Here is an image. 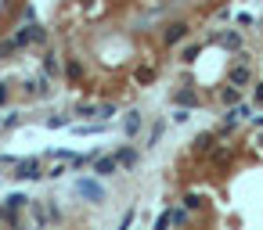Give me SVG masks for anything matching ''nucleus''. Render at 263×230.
<instances>
[{
    "label": "nucleus",
    "instance_id": "16",
    "mask_svg": "<svg viewBox=\"0 0 263 230\" xmlns=\"http://www.w3.org/2000/svg\"><path fill=\"white\" fill-rule=\"evenodd\" d=\"M69 80H80V61L69 58Z\"/></svg>",
    "mask_w": 263,
    "mask_h": 230
},
{
    "label": "nucleus",
    "instance_id": "15",
    "mask_svg": "<svg viewBox=\"0 0 263 230\" xmlns=\"http://www.w3.org/2000/svg\"><path fill=\"white\" fill-rule=\"evenodd\" d=\"M97 115L101 119H112V115H116V104H97Z\"/></svg>",
    "mask_w": 263,
    "mask_h": 230
},
{
    "label": "nucleus",
    "instance_id": "13",
    "mask_svg": "<svg viewBox=\"0 0 263 230\" xmlns=\"http://www.w3.org/2000/svg\"><path fill=\"white\" fill-rule=\"evenodd\" d=\"M116 159H119V166H137V151L134 147H123Z\"/></svg>",
    "mask_w": 263,
    "mask_h": 230
},
{
    "label": "nucleus",
    "instance_id": "19",
    "mask_svg": "<svg viewBox=\"0 0 263 230\" xmlns=\"http://www.w3.org/2000/svg\"><path fill=\"white\" fill-rule=\"evenodd\" d=\"M199 205H202L199 195H187V198H184V209H199Z\"/></svg>",
    "mask_w": 263,
    "mask_h": 230
},
{
    "label": "nucleus",
    "instance_id": "3",
    "mask_svg": "<svg viewBox=\"0 0 263 230\" xmlns=\"http://www.w3.org/2000/svg\"><path fill=\"white\" fill-rule=\"evenodd\" d=\"M32 40H44V29H40V25H29V29H22L11 44H15V47H25V44H32Z\"/></svg>",
    "mask_w": 263,
    "mask_h": 230
},
{
    "label": "nucleus",
    "instance_id": "10",
    "mask_svg": "<svg viewBox=\"0 0 263 230\" xmlns=\"http://www.w3.org/2000/svg\"><path fill=\"white\" fill-rule=\"evenodd\" d=\"M220 44L227 47V51H242V36H238V32H223V36H220Z\"/></svg>",
    "mask_w": 263,
    "mask_h": 230
},
{
    "label": "nucleus",
    "instance_id": "17",
    "mask_svg": "<svg viewBox=\"0 0 263 230\" xmlns=\"http://www.w3.org/2000/svg\"><path fill=\"white\" fill-rule=\"evenodd\" d=\"M187 119H191V111H187V108H177L173 111V123H187Z\"/></svg>",
    "mask_w": 263,
    "mask_h": 230
},
{
    "label": "nucleus",
    "instance_id": "5",
    "mask_svg": "<svg viewBox=\"0 0 263 230\" xmlns=\"http://www.w3.org/2000/svg\"><path fill=\"white\" fill-rule=\"evenodd\" d=\"M249 80H252V72H249V65H245V61H238V65L231 68V87H245Z\"/></svg>",
    "mask_w": 263,
    "mask_h": 230
},
{
    "label": "nucleus",
    "instance_id": "25",
    "mask_svg": "<svg viewBox=\"0 0 263 230\" xmlns=\"http://www.w3.org/2000/svg\"><path fill=\"white\" fill-rule=\"evenodd\" d=\"M4 97H8V90H4V83H0V101H4Z\"/></svg>",
    "mask_w": 263,
    "mask_h": 230
},
{
    "label": "nucleus",
    "instance_id": "14",
    "mask_svg": "<svg viewBox=\"0 0 263 230\" xmlns=\"http://www.w3.org/2000/svg\"><path fill=\"white\" fill-rule=\"evenodd\" d=\"M25 202H29L25 195H11V198H8V209H11V212H18V209H22Z\"/></svg>",
    "mask_w": 263,
    "mask_h": 230
},
{
    "label": "nucleus",
    "instance_id": "8",
    "mask_svg": "<svg viewBox=\"0 0 263 230\" xmlns=\"http://www.w3.org/2000/svg\"><path fill=\"white\" fill-rule=\"evenodd\" d=\"M220 101H223V104H231V108H235V104H242L238 87H223V90H220Z\"/></svg>",
    "mask_w": 263,
    "mask_h": 230
},
{
    "label": "nucleus",
    "instance_id": "7",
    "mask_svg": "<svg viewBox=\"0 0 263 230\" xmlns=\"http://www.w3.org/2000/svg\"><path fill=\"white\" fill-rule=\"evenodd\" d=\"M173 101H177L180 108H195V104H199V94H195V90H177Z\"/></svg>",
    "mask_w": 263,
    "mask_h": 230
},
{
    "label": "nucleus",
    "instance_id": "26",
    "mask_svg": "<svg viewBox=\"0 0 263 230\" xmlns=\"http://www.w3.org/2000/svg\"><path fill=\"white\" fill-rule=\"evenodd\" d=\"M256 126H263V115H256Z\"/></svg>",
    "mask_w": 263,
    "mask_h": 230
},
{
    "label": "nucleus",
    "instance_id": "20",
    "mask_svg": "<svg viewBox=\"0 0 263 230\" xmlns=\"http://www.w3.org/2000/svg\"><path fill=\"white\" fill-rule=\"evenodd\" d=\"M47 126H51V130H58V126H69V119H61V115H51Z\"/></svg>",
    "mask_w": 263,
    "mask_h": 230
},
{
    "label": "nucleus",
    "instance_id": "11",
    "mask_svg": "<svg viewBox=\"0 0 263 230\" xmlns=\"http://www.w3.org/2000/svg\"><path fill=\"white\" fill-rule=\"evenodd\" d=\"M44 72H47V75H61V61H58L54 54H47V58H44Z\"/></svg>",
    "mask_w": 263,
    "mask_h": 230
},
{
    "label": "nucleus",
    "instance_id": "23",
    "mask_svg": "<svg viewBox=\"0 0 263 230\" xmlns=\"http://www.w3.org/2000/svg\"><path fill=\"white\" fill-rule=\"evenodd\" d=\"M130 219H134V212H126V216H123V223H119V230H130Z\"/></svg>",
    "mask_w": 263,
    "mask_h": 230
},
{
    "label": "nucleus",
    "instance_id": "12",
    "mask_svg": "<svg viewBox=\"0 0 263 230\" xmlns=\"http://www.w3.org/2000/svg\"><path fill=\"white\" fill-rule=\"evenodd\" d=\"M213 144H216V137H213V133H202V137H195V151H213Z\"/></svg>",
    "mask_w": 263,
    "mask_h": 230
},
{
    "label": "nucleus",
    "instance_id": "24",
    "mask_svg": "<svg viewBox=\"0 0 263 230\" xmlns=\"http://www.w3.org/2000/svg\"><path fill=\"white\" fill-rule=\"evenodd\" d=\"M252 97H256L259 104H263V83H256V94H252Z\"/></svg>",
    "mask_w": 263,
    "mask_h": 230
},
{
    "label": "nucleus",
    "instance_id": "6",
    "mask_svg": "<svg viewBox=\"0 0 263 230\" xmlns=\"http://www.w3.org/2000/svg\"><path fill=\"white\" fill-rule=\"evenodd\" d=\"M184 36H187V25H184V22H177V25H170V29H166V44H180Z\"/></svg>",
    "mask_w": 263,
    "mask_h": 230
},
{
    "label": "nucleus",
    "instance_id": "9",
    "mask_svg": "<svg viewBox=\"0 0 263 230\" xmlns=\"http://www.w3.org/2000/svg\"><path fill=\"white\" fill-rule=\"evenodd\" d=\"M123 130H126L130 137H137V130H141V111H130V115H126V123H123Z\"/></svg>",
    "mask_w": 263,
    "mask_h": 230
},
{
    "label": "nucleus",
    "instance_id": "1",
    "mask_svg": "<svg viewBox=\"0 0 263 230\" xmlns=\"http://www.w3.org/2000/svg\"><path fill=\"white\" fill-rule=\"evenodd\" d=\"M76 190H80L87 202H101V198H105V187H101V183H94V180H80V183H76Z\"/></svg>",
    "mask_w": 263,
    "mask_h": 230
},
{
    "label": "nucleus",
    "instance_id": "22",
    "mask_svg": "<svg viewBox=\"0 0 263 230\" xmlns=\"http://www.w3.org/2000/svg\"><path fill=\"white\" fill-rule=\"evenodd\" d=\"M80 115H97V104H80Z\"/></svg>",
    "mask_w": 263,
    "mask_h": 230
},
{
    "label": "nucleus",
    "instance_id": "2",
    "mask_svg": "<svg viewBox=\"0 0 263 230\" xmlns=\"http://www.w3.org/2000/svg\"><path fill=\"white\" fill-rule=\"evenodd\" d=\"M15 176H18V180H36V176H40V162H36V159L18 162V166H15Z\"/></svg>",
    "mask_w": 263,
    "mask_h": 230
},
{
    "label": "nucleus",
    "instance_id": "28",
    "mask_svg": "<svg viewBox=\"0 0 263 230\" xmlns=\"http://www.w3.org/2000/svg\"><path fill=\"white\" fill-rule=\"evenodd\" d=\"M0 126H4V119H0Z\"/></svg>",
    "mask_w": 263,
    "mask_h": 230
},
{
    "label": "nucleus",
    "instance_id": "21",
    "mask_svg": "<svg viewBox=\"0 0 263 230\" xmlns=\"http://www.w3.org/2000/svg\"><path fill=\"white\" fill-rule=\"evenodd\" d=\"M159 137H162V123H155V126H152V137H148V140H152V144H155Z\"/></svg>",
    "mask_w": 263,
    "mask_h": 230
},
{
    "label": "nucleus",
    "instance_id": "18",
    "mask_svg": "<svg viewBox=\"0 0 263 230\" xmlns=\"http://www.w3.org/2000/svg\"><path fill=\"white\" fill-rule=\"evenodd\" d=\"M170 223H173V216H170V212H162V216H159V223H155V230H170Z\"/></svg>",
    "mask_w": 263,
    "mask_h": 230
},
{
    "label": "nucleus",
    "instance_id": "4",
    "mask_svg": "<svg viewBox=\"0 0 263 230\" xmlns=\"http://www.w3.org/2000/svg\"><path fill=\"white\" fill-rule=\"evenodd\" d=\"M94 173H97V176H112V173H119V159H116V155L97 159V162H94Z\"/></svg>",
    "mask_w": 263,
    "mask_h": 230
},
{
    "label": "nucleus",
    "instance_id": "27",
    "mask_svg": "<svg viewBox=\"0 0 263 230\" xmlns=\"http://www.w3.org/2000/svg\"><path fill=\"white\" fill-rule=\"evenodd\" d=\"M256 144H259V147H263V137H259V140H256Z\"/></svg>",
    "mask_w": 263,
    "mask_h": 230
}]
</instances>
